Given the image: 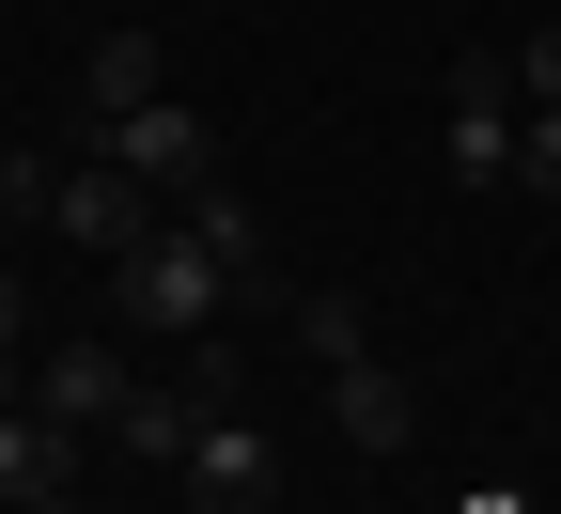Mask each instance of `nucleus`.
I'll use <instances>...</instances> for the list:
<instances>
[{
    "label": "nucleus",
    "mask_w": 561,
    "mask_h": 514,
    "mask_svg": "<svg viewBox=\"0 0 561 514\" xmlns=\"http://www.w3.org/2000/svg\"><path fill=\"white\" fill-rule=\"evenodd\" d=\"M234 281H250V265H234V250H203L187 218H172L157 250H125V265H110V312H125L140 343H203V328H219V297H234Z\"/></svg>",
    "instance_id": "obj_1"
},
{
    "label": "nucleus",
    "mask_w": 561,
    "mask_h": 514,
    "mask_svg": "<svg viewBox=\"0 0 561 514\" xmlns=\"http://www.w3.org/2000/svg\"><path fill=\"white\" fill-rule=\"evenodd\" d=\"M47 235H62V250H94V265H125V250H157V235H172V187H157V172H125V157H79V172H62V203H47Z\"/></svg>",
    "instance_id": "obj_2"
},
{
    "label": "nucleus",
    "mask_w": 561,
    "mask_h": 514,
    "mask_svg": "<svg viewBox=\"0 0 561 514\" xmlns=\"http://www.w3.org/2000/svg\"><path fill=\"white\" fill-rule=\"evenodd\" d=\"M515 140H530L515 47H468V62H453V172H468V187H515Z\"/></svg>",
    "instance_id": "obj_3"
},
{
    "label": "nucleus",
    "mask_w": 561,
    "mask_h": 514,
    "mask_svg": "<svg viewBox=\"0 0 561 514\" xmlns=\"http://www.w3.org/2000/svg\"><path fill=\"white\" fill-rule=\"evenodd\" d=\"M219 406H234V358H187V375H140L110 436H125V468H187V436L219 421Z\"/></svg>",
    "instance_id": "obj_4"
},
{
    "label": "nucleus",
    "mask_w": 561,
    "mask_h": 514,
    "mask_svg": "<svg viewBox=\"0 0 561 514\" xmlns=\"http://www.w3.org/2000/svg\"><path fill=\"white\" fill-rule=\"evenodd\" d=\"M172 483H187V514H280V453H265V421H250V406L203 421Z\"/></svg>",
    "instance_id": "obj_5"
},
{
    "label": "nucleus",
    "mask_w": 561,
    "mask_h": 514,
    "mask_svg": "<svg viewBox=\"0 0 561 514\" xmlns=\"http://www.w3.org/2000/svg\"><path fill=\"white\" fill-rule=\"evenodd\" d=\"M328 421H343V453H359V468H405V453H421V390L390 375L375 343H359V358H328Z\"/></svg>",
    "instance_id": "obj_6"
},
{
    "label": "nucleus",
    "mask_w": 561,
    "mask_h": 514,
    "mask_svg": "<svg viewBox=\"0 0 561 514\" xmlns=\"http://www.w3.org/2000/svg\"><path fill=\"white\" fill-rule=\"evenodd\" d=\"M94 157H125V172H157V187L187 203L203 172H219V125H203L187 94H157V110H125V125H94Z\"/></svg>",
    "instance_id": "obj_7"
},
{
    "label": "nucleus",
    "mask_w": 561,
    "mask_h": 514,
    "mask_svg": "<svg viewBox=\"0 0 561 514\" xmlns=\"http://www.w3.org/2000/svg\"><path fill=\"white\" fill-rule=\"evenodd\" d=\"M125 390H140V358H125V343H47V358H32V406H47L62 436L125 421Z\"/></svg>",
    "instance_id": "obj_8"
},
{
    "label": "nucleus",
    "mask_w": 561,
    "mask_h": 514,
    "mask_svg": "<svg viewBox=\"0 0 561 514\" xmlns=\"http://www.w3.org/2000/svg\"><path fill=\"white\" fill-rule=\"evenodd\" d=\"M62 468H79V436H62L47 406H0V514H47Z\"/></svg>",
    "instance_id": "obj_9"
},
{
    "label": "nucleus",
    "mask_w": 561,
    "mask_h": 514,
    "mask_svg": "<svg viewBox=\"0 0 561 514\" xmlns=\"http://www.w3.org/2000/svg\"><path fill=\"white\" fill-rule=\"evenodd\" d=\"M157 94H172L157 32H94V62H79V110H94V125H125V110H157Z\"/></svg>",
    "instance_id": "obj_10"
},
{
    "label": "nucleus",
    "mask_w": 561,
    "mask_h": 514,
    "mask_svg": "<svg viewBox=\"0 0 561 514\" xmlns=\"http://www.w3.org/2000/svg\"><path fill=\"white\" fill-rule=\"evenodd\" d=\"M172 218H187L203 250H234V265H265V218H250V187H219V172H203V187H187Z\"/></svg>",
    "instance_id": "obj_11"
},
{
    "label": "nucleus",
    "mask_w": 561,
    "mask_h": 514,
    "mask_svg": "<svg viewBox=\"0 0 561 514\" xmlns=\"http://www.w3.org/2000/svg\"><path fill=\"white\" fill-rule=\"evenodd\" d=\"M359 343H375L359 297H297V358H312V375H328V358H359Z\"/></svg>",
    "instance_id": "obj_12"
},
{
    "label": "nucleus",
    "mask_w": 561,
    "mask_h": 514,
    "mask_svg": "<svg viewBox=\"0 0 561 514\" xmlns=\"http://www.w3.org/2000/svg\"><path fill=\"white\" fill-rule=\"evenodd\" d=\"M62 203V157H32V140H16V157H0V218H47Z\"/></svg>",
    "instance_id": "obj_13"
},
{
    "label": "nucleus",
    "mask_w": 561,
    "mask_h": 514,
    "mask_svg": "<svg viewBox=\"0 0 561 514\" xmlns=\"http://www.w3.org/2000/svg\"><path fill=\"white\" fill-rule=\"evenodd\" d=\"M515 187H530V203H561V110H530V140H515Z\"/></svg>",
    "instance_id": "obj_14"
},
{
    "label": "nucleus",
    "mask_w": 561,
    "mask_h": 514,
    "mask_svg": "<svg viewBox=\"0 0 561 514\" xmlns=\"http://www.w3.org/2000/svg\"><path fill=\"white\" fill-rule=\"evenodd\" d=\"M0 390H32V297H16V265H0Z\"/></svg>",
    "instance_id": "obj_15"
},
{
    "label": "nucleus",
    "mask_w": 561,
    "mask_h": 514,
    "mask_svg": "<svg viewBox=\"0 0 561 514\" xmlns=\"http://www.w3.org/2000/svg\"><path fill=\"white\" fill-rule=\"evenodd\" d=\"M515 94H530V110H561V16H546V32L515 47Z\"/></svg>",
    "instance_id": "obj_16"
},
{
    "label": "nucleus",
    "mask_w": 561,
    "mask_h": 514,
    "mask_svg": "<svg viewBox=\"0 0 561 514\" xmlns=\"http://www.w3.org/2000/svg\"><path fill=\"white\" fill-rule=\"evenodd\" d=\"M453 514H530V499H515V483H483V499H453Z\"/></svg>",
    "instance_id": "obj_17"
}]
</instances>
